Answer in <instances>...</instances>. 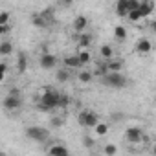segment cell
Returning <instances> with one entry per match:
<instances>
[{
    "label": "cell",
    "mask_w": 156,
    "mask_h": 156,
    "mask_svg": "<svg viewBox=\"0 0 156 156\" xmlns=\"http://www.w3.org/2000/svg\"><path fill=\"white\" fill-rule=\"evenodd\" d=\"M59 98H61V92H57L51 87H42V92L39 98V108L44 112L59 108Z\"/></svg>",
    "instance_id": "cell-1"
},
{
    "label": "cell",
    "mask_w": 156,
    "mask_h": 156,
    "mask_svg": "<svg viewBox=\"0 0 156 156\" xmlns=\"http://www.w3.org/2000/svg\"><path fill=\"white\" fill-rule=\"evenodd\" d=\"M77 121H79V125L85 127V129H96V125L99 123V118H98V114L94 110L87 108V110H81L77 114Z\"/></svg>",
    "instance_id": "cell-2"
},
{
    "label": "cell",
    "mask_w": 156,
    "mask_h": 156,
    "mask_svg": "<svg viewBox=\"0 0 156 156\" xmlns=\"http://www.w3.org/2000/svg\"><path fill=\"white\" fill-rule=\"evenodd\" d=\"M127 77L123 75V73H108V75H105L103 77V85H107V87H110V88H125L127 87Z\"/></svg>",
    "instance_id": "cell-3"
},
{
    "label": "cell",
    "mask_w": 156,
    "mask_h": 156,
    "mask_svg": "<svg viewBox=\"0 0 156 156\" xmlns=\"http://www.w3.org/2000/svg\"><path fill=\"white\" fill-rule=\"evenodd\" d=\"M125 138H127L129 143H141L145 140L149 141V138H145V134H143V130L140 127H129L127 132H125Z\"/></svg>",
    "instance_id": "cell-4"
},
{
    "label": "cell",
    "mask_w": 156,
    "mask_h": 156,
    "mask_svg": "<svg viewBox=\"0 0 156 156\" xmlns=\"http://www.w3.org/2000/svg\"><path fill=\"white\" fill-rule=\"evenodd\" d=\"M2 105H4V108H6L8 112H13V110H19V108H20L22 99H20V96H11V94H8V96L4 98Z\"/></svg>",
    "instance_id": "cell-5"
},
{
    "label": "cell",
    "mask_w": 156,
    "mask_h": 156,
    "mask_svg": "<svg viewBox=\"0 0 156 156\" xmlns=\"http://www.w3.org/2000/svg\"><path fill=\"white\" fill-rule=\"evenodd\" d=\"M26 136L33 141H44L48 138V132L42 127H28L26 129Z\"/></svg>",
    "instance_id": "cell-6"
},
{
    "label": "cell",
    "mask_w": 156,
    "mask_h": 156,
    "mask_svg": "<svg viewBox=\"0 0 156 156\" xmlns=\"http://www.w3.org/2000/svg\"><path fill=\"white\" fill-rule=\"evenodd\" d=\"M72 30L77 33V35H81V33H87L88 30V19L85 15H77L72 22Z\"/></svg>",
    "instance_id": "cell-7"
},
{
    "label": "cell",
    "mask_w": 156,
    "mask_h": 156,
    "mask_svg": "<svg viewBox=\"0 0 156 156\" xmlns=\"http://www.w3.org/2000/svg\"><path fill=\"white\" fill-rule=\"evenodd\" d=\"M39 62H41V66H42L44 70H51V68L57 66V57H55L53 53H50V51H42Z\"/></svg>",
    "instance_id": "cell-8"
},
{
    "label": "cell",
    "mask_w": 156,
    "mask_h": 156,
    "mask_svg": "<svg viewBox=\"0 0 156 156\" xmlns=\"http://www.w3.org/2000/svg\"><path fill=\"white\" fill-rule=\"evenodd\" d=\"M134 50H136V53L138 55H149L151 53V50H152V44H151V41L149 39H140L138 42H136V46H134Z\"/></svg>",
    "instance_id": "cell-9"
},
{
    "label": "cell",
    "mask_w": 156,
    "mask_h": 156,
    "mask_svg": "<svg viewBox=\"0 0 156 156\" xmlns=\"http://www.w3.org/2000/svg\"><path fill=\"white\" fill-rule=\"evenodd\" d=\"M62 62H64V68H68V70H77V68H81V66H83L81 61H79V57H77V53H73V55H66V57L62 59Z\"/></svg>",
    "instance_id": "cell-10"
},
{
    "label": "cell",
    "mask_w": 156,
    "mask_h": 156,
    "mask_svg": "<svg viewBox=\"0 0 156 156\" xmlns=\"http://www.w3.org/2000/svg\"><path fill=\"white\" fill-rule=\"evenodd\" d=\"M92 73H94L96 77H101V79H103L105 75H108L110 72H108V64H107V61H103V59H101V61H99V62H98V64L94 66Z\"/></svg>",
    "instance_id": "cell-11"
},
{
    "label": "cell",
    "mask_w": 156,
    "mask_h": 156,
    "mask_svg": "<svg viewBox=\"0 0 156 156\" xmlns=\"http://www.w3.org/2000/svg\"><path fill=\"white\" fill-rule=\"evenodd\" d=\"M48 156H70V152H68V149L64 147V145H51L50 149H48Z\"/></svg>",
    "instance_id": "cell-12"
},
{
    "label": "cell",
    "mask_w": 156,
    "mask_h": 156,
    "mask_svg": "<svg viewBox=\"0 0 156 156\" xmlns=\"http://www.w3.org/2000/svg\"><path fill=\"white\" fill-rule=\"evenodd\" d=\"M154 8H156V4L152 2V0H143V2L140 4V11H141L143 19H145V17H149V15H152Z\"/></svg>",
    "instance_id": "cell-13"
},
{
    "label": "cell",
    "mask_w": 156,
    "mask_h": 156,
    "mask_svg": "<svg viewBox=\"0 0 156 156\" xmlns=\"http://www.w3.org/2000/svg\"><path fill=\"white\" fill-rule=\"evenodd\" d=\"M77 44L81 46V50H88L90 44H92V35L87 31V33H81V35H77Z\"/></svg>",
    "instance_id": "cell-14"
},
{
    "label": "cell",
    "mask_w": 156,
    "mask_h": 156,
    "mask_svg": "<svg viewBox=\"0 0 156 156\" xmlns=\"http://www.w3.org/2000/svg\"><path fill=\"white\" fill-rule=\"evenodd\" d=\"M31 24L35 26V28H41V30H44L48 24H50V20H46L41 13H33L31 15Z\"/></svg>",
    "instance_id": "cell-15"
},
{
    "label": "cell",
    "mask_w": 156,
    "mask_h": 156,
    "mask_svg": "<svg viewBox=\"0 0 156 156\" xmlns=\"http://www.w3.org/2000/svg\"><path fill=\"white\" fill-rule=\"evenodd\" d=\"M26 70H28V57H26L24 51H20L17 55V72L19 73H24Z\"/></svg>",
    "instance_id": "cell-16"
},
{
    "label": "cell",
    "mask_w": 156,
    "mask_h": 156,
    "mask_svg": "<svg viewBox=\"0 0 156 156\" xmlns=\"http://www.w3.org/2000/svg\"><path fill=\"white\" fill-rule=\"evenodd\" d=\"M99 55H101V59L103 61H112L114 59V50H112V46H108V44H103L101 48H99Z\"/></svg>",
    "instance_id": "cell-17"
},
{
    "label": "cell",
    "mask_w": 156,
    "mask_h": 156,
    "mask_svg": "<svg viewBox=\"0 0 156 156\" xmlns=\"http://www.w3.org/2000/svg\"><path fill=\"white\" fill-rule=\"evenodd\" d=\"M116 15L118 17H129V2H127V0H118V4H116Z\"/></svg>",
    "instance_id": "cell-18"
},
{
    "label": "cell",
    "mask_w": 156,
    "mask_h": 156,
    "mask_svg": "<svg viewBox=\"0 0 156 156\" xmlns=\"http://www.w3.org/2000/svg\"><path fill=\"white\" fill-rule=\"evenodd\" d=\"M107 64H108V72L110 73H121V70H123V61L121 59H112Z\"/></svg>",
    "instance_id": "cell-19"
},
{
    "label": "cell",
    "mask_w": 156,
    "mask_h": 156,
    "mask_svg": "<svg viewBox=\"0 0 156 156\" xmlns=\"http://www.w3.org/2000/svg\"><path fill=\"white\" fill-rule=\"evenodd\" d=\"M77 79H79V83H83V85H88L94 79V73L88 72V70H81L79 73H77Z\"/></svg>",
    "instance_id": "cell-20"
},
{
    "label": "cell",
    "mask_w": 156,
    "mask_h": 156,
    "mask_svg": "<svg viewBox=\"0 0 156 156\" xmlns=\"http://www.w3.org/2000/svg\"><path fill=\"white\" fill-rule=\"evenodd\" d=\"M13 53V44L9 42V41H2L0 42V55L2 57H8V55H11Z\"/></svg>",
    "instance_id": "cell-21"
},
{
    "label": "cell",
    "mask_w": 156,
    "mask_h": 156,
    "mask_svg": "<svg viewBox=\"0 0 156 156\" xmlns=\"http://www.w3.org/2000/svg\"><path fill=\"white\" fill-rule=\"evenodd\" d=\"M55 79H57L59 83H66V81H70V70H68V68H61V70H57Z\"/></svg>",
    "instance_id": "cell-22"
},
{
    "label": "cell",
    "mask_w": 156,
    "mask_h": 156,
    "mask_svg": "<svg viewBox=\"0 0 156 156\" xmlns=\"http://www.w3.org/2000/svg\"><path fill=\"white\" fill-rule=\"evenodd\" d=\"M77 57H79V61H81L83 66L88 64V62L92 61V53H90L88 50H79V51H77Z\"/></svg>",
    "instance_id": "cell-23"
},
{
    "label": "cell",
    "mask_w": 156,
    "mask_h": 156,
    "mask_svg": "<svg viewBox=\"0 0 156 156\" xmlns=\"http://www.w3.org/2000/svg\"><path fill=\"white\" fill-rule=\"evenodd\" d=\"M114 37H116L119 42L127 41V30H125V26H116V28H114Z\"/></svg>",
    "instance_id": "cell-24"
},
{
    "label": "cell",
    "mask_w": 156,
    "mask_h": 156,
    "mask_svg": "<svg viewBox=\"0 0 156 156\" xmlns=\"http://www.w3.org/2000/svg\"><path fill=\"white\" fill-rule=\"evenodd\" d=\"M103 154H105V156H116V154H118V147H116L114 143H107V145L103 147Z\"/></svg>",
    "instance_id": "cell-25"
},
{
    "label": "cell",
    "mask_w": 156,
    "mask_h": 156,
    "mask_svg": "<svg viewBox=\"0 0 156 156\" xmlns=\"http://www.w3.org/2000/svg\"><path fill=\"white\" fill-rule=\"evenodd\" d=\"M94 130H96V134H98V136H105V134L108 132V123L99 121V123L96 125V129H94Z\"/></svg>",
    "instance_id": "cell-26"
},
{
    "label": "cell",
    "mask_w": 156,
    "mask_h": 156,
    "mask_svg": "<svg viewBox=\"0 0 156 156\" xmlns=\"http://www.w3.org/2000/svg\"><path fill=\"white\" fill-rule=\"evenodd\" d=\"M70 103H72V99H70L66 94L61 92V98H59V108H64V107H68Z\"/></svg>",
    "instance_id": "cell-27"
},
{
    "label": "cell",
    "mask_w": 156,
    "mask_h": 156,
    "mask_svg": "<svg viewBox=\"0 0 156 156\" xmlns=\"http://www.w3.org/2000/svg\"><path fill=\"white\" fill-rule=\"evenodd\" d=\"M143 19V15H141V11L138 9V11H130L129 13V20L130 22H138V20H141Z\"/></svg>",
    "instance_id": "cell-28"
},
{
    "label": "cell",
    "mask_w": 156,
    "mask_h": 156,
    "mask_svg": "<svg viewBox=\"0 0 156 156\" xmlns=\"http://www.w3.org/2000/svg\"><path fill=\"white\" fill-rule=\"evenodd\" d=\"M9 11H2L0 13V26H8L9 24Z\"/></svg>",
    "instance_id": "cell-29"
},
{
    "label": "cell",
    "mask_w": 156,
    "mask_h": 156,
    "mask_svg": "<svg viewBox=\"0 0 156 156\" xmlns=\"http://www.w3.org/2000/svg\"><path fill=\"white\" fill-rule=\"evenodd\" d=\"M127 2H129V13H130V11H138V9H140V4H141L140 0H127Z\"/></svg>",
    "instance_id": "cell-30"
},
{
    "label": "cell",
    "mask_w": 156,
    "mask_h": 156,
    "mask_svg": "<svg viewBox=\"0 0 156 156\" xmlns=\"http://www.w3.org/2000/svg\"><path fill=\"white\" fill-rule=\"evenodd\" d=\"M6 73H8V62L2 61V64H0V79H4Z\"/></svg>",
    "instance_id": "cell-31"
},
{
    "label": "cell",
    "mask_w": 156,
    "mask_h": 156,
    "mask_svg": "<svg viewBox=\"0 0 156 156\" xmlns=\"http://www.w3.org/2000/svg\"><path fill=\"white\" fill-rule=\"evenodd\" d=\"M83 143H85L88 149H92V147H94V140H92V138H88V136H85V138H83Z\"/></svg>",
    "instance_id": "cell-32"
},
{
    "label": "cell",
    "mask_w": 156,
    "mask_h": 156,
    "mask_svg": "<svg viewBox=\"0 0 156 156\" xmlns=\"http://www.w3.org/2000/svg\"><path fill=\"white\" fill-rule=\"evenodd\" d=\"M9 30H11V26H9V24H8V26H0V33H2V35L9 33Z\"/></svg>",
    "instance_id": "cell-33"
},
{
    "label": "cell",
    "mask_w": 156,
    "mask_h": 156,
    "mask_svg": "<svg viewBox=\"0 0 156 156\" xmlns=\"http://www.w3.org/2000/svg\"><path fill=\"white\" fill-rule=\"evenodd\" d=\"M51 125L53 127H59V125H62V119H51Z\"/></svg>",
    "instance_id": "cell-34"
},
{
    "label": "cell",
    "mask_w": 156,
    "mask_h": 156,
    "mask_svg": "<svg viewBox=\"0 0 156 156\" xmlns=\"http://www.w3.org/2000/svg\"><path fill=\"white\" fill-rule=\"evenodd\" d=\"M9 94H11V96H20L19 88H11V90H9Z\"/></svg>",
    "instance_id": "cell-35"
},
{
    "label": "cell",
    "mask_w": 156,
    "mask_h": 156,
    "mask_svg": "<svg viewBox=\"0 0 156 156\" xmlns=\"http://www.w3.org/2000/svg\"><path fill=\"white\" fill-rule=\"evenodd\" d=\"M151 30L156 33V20H152V22H151Z\"/></svg>",
    "instance_id": "cell-36"
},
{
    "label": "cell",
    "mask_w": 156,
    "mask_h": 156,
    "mask_svg": "<svg viewBox=\"0 0 156 156\" xmlns=\"http://www.w3.org/2000/svg\"><path fill=\"white\" fill-rule=\"evenodd\" d=\"M151 152H152V156H156V143H154V145L151 147Z\"/></svg>",
    "instance_id": "cell-37"
}]
</instances>
